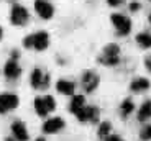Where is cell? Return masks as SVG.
<instances>
[{"label": "cell", "mask_w": 151, "mask_h": 141, "mask_svg": "<svg viewBox=\"0 0 151 141\" xmlns=\"http://www.w3.org/2000/svg\"><path fill=\"white\" fill-rule=\"evenodd\" d=\"M35 10H36L38 15L45 20H49L54 13L53 5L49 4L48 0H36V2H35Z\"/></svg>", "instance_id": "9c48e42d"}, {"label": "cell", "mask_w": 151, "mask_h": 141, "mask_svg": "<svg viewBox=\"0 0 151 141\" xmlns=\"http://www.w3.org/2000/svg\"><path fill=\"white\" fill-rule=\"evenodd\" d=\"M110 20H112L113 26L117 28V31L120 34H128L130 33V30H132V20H130L128 16L122 15V13H113Z\"/></svg>", "instance_id": "277c9868"}, {"label": "cell", "mask_w": 151, "mask_h": 141, "mask_svg": "<svg viewBox=\"0 0 151 141\" xmlns=\"http://www.w3.org/2000/svg\"><path fill=\"white\" fill-rule=\"evenodd\" d=\"M36 141H45V138H38V140Z\"/></svg>", "instance_id": "4316f807"}, {"label": "cell", "mask_w": 151, "mask_h": 141, "mask_svg": "<svg viewBox=\"0 0 151 141\" xmlns=\"http://www.w3.org/2000/svg\"><path fill=\"white\" fill-rule=\"evenodd\" d=\"M2 34H4V31H2V26H0V39H2Z\"/></svg>", "instance_id": "484cf974"}, {"label": "cell", "mask_w": 151, "mask_h": 141, "mask_svg": "<svg viewBox=\"0 0 151 141\" xmlns=\"http://www.w3.org/2000/svg\"><path fill=\"white\" fill-rule=\"evenodd\" d=\"M99 85V76L95 72H92V71H87V72H84L82 76V87L86 92H92L95 90Z\"/></svg>", "instance_id": "30bf717a"}, {"label": "cell", "mask_w": 151, "mask_h": 141, "mask_svg": "<svg viewBox=\"0 0 151 141\" xmlns=\"http://www.w3.org/2000/svg\"><path fill=\"white\" fill-rule=\"evenodd\" d=\"M56 89L59 94H64V95H74V90H76V84L71 82V80H66V79H59L56 84Z\"/></svg>", "instance_id": "5bb4252c"}, {"label": "cell", "mask_w": 151, "mask_h": 141, "mask_svg": "<svg viewBox=\"0 0 151 141\" xmlns=\"http://www.w3.org/2000/svg\"><path fill=\"white\" fill-rule=\"evenodd\" d=\"M54 107H56V102H54V99L51 95L38 97L35 100V110H36V113L40 117H46L48 113H51L54 110Z\"/></svg>", "instance_id": "7a4b0ae2"}, {"label": "cell", "mask_w": 151, "mask_h": 141, "mask_svg": "<svg viewBox=\"0 0 151 141\" xmlns=\"http://www.w3.org/2000/svg\"><path fill=\"white\" fill-rule=\"evenodd\" d=\"M28 18H30V15H28V10L23 5H18L15 4L13 7H12V11H10V20L13 25H25V23L28 21Z\"/></svg>", "instance_id": "5b68a950"}, {"label": "cell", "mask_w": 151, "mask_h": 141, "mask_svg": "<svg viewBox=\"0 0 151 141\" xmlns=\"http://www.w3.org/2000/svg\"><path fill=\"white\" fill-rule=\"evenodd\" d=\"M151 118V100H146L143 102V105L140 107V112H138V120L140 122H146V120Z\"/></svg>", "instance_id": "e0dca14e"}, {"label": "cell", "mask_w": 151, "mask_h": 141, "mask_svg": "<svg viewBox=\"0 0 151 141\" xmlns=\"http://www.w3.org/2000/svg\"><path fill=\"white\" fill-rule=\"evenodd\" d=\"M145 64H146L148 71L151 72V56H148V57H146V61H145Z\"/></svg>", "instance_id": "d4e9b609"}, {"label": "cell", "mask_w": 151, "mask_h": 141, "mask_svg": "<svg viewBox=\"0 0 151 141\" xmlns=\"http://www.w3.org/2000/svg\"><path fill=\"white\" fill-rule=\"evenodd\" d=\"M118 59H120V48L117 44H109L100 56V62L107 66H115Z\"/></svg>", "instance_id": "3957f363"}, {"label": "cell", "mask_w": 151, "mask_h": 141, "mask_svg": "<svg viewBox=\"0 0 151 141\" xmlns=\"http://www.w3.org/2000/svg\"><path fill=\"white\" fill-rule=\"evenodd\" d=\"M23 44H25V48H30V49L43 51L49 46V34L46 31H36L33 34H28Z\"/></svg>", "instance_id": "6da1fadb"}, {"label": "cell", "mask_w": 151, "mask_h": 141, "mask_svg": "<svg viewBox=\"0 0 151 141\" xmlns=\"http://www.w3.org/2000/svg\"><path fill=\"white\" fill-rule=\"evenodd\" d=\"M150 21H151V15H150Z\"/></svg>", "instance_id": "83f0119b"}, {"label": "cell", "mask_w": 151, "mask_h": 141, "mask_svg": "<svg viewBox=\"0 0 151 141\" xmlns=\"http://www.w3.org/2000/svg\"><path fill=\"white\" fill-rule=\"evenodd\" d=\"M136 41L141 48H151V33H140L136 36Z\"/></svg>", "instance_id": "d6986e66"}, {"label": "cell", "mask_w": 151, "mask_h": 141, "mask_svg": "<svg viewBox=\"0 0 151 141\" xmlns=\"http://www.w3.org/2000/svg\"><path fill=\"white\" fill-rule=\"evenodd\" d=\"M133 110H135V103H133V100L132 99H125L123 102H122V105H120L122 115H123V117H128Z\"/></svg>", "instance_id": "ac0fdd59"}, {"label": "cell", "mask_w": 151, "mask_h": 141, "mask_svg": "<svg viewBox=\"0 0 151 141\" xmlns=\"http://www.w3.org/2000/svg\"><path fill=\"white\" fill-rule=\"evenodd\" d=\"M84 107H86V99H84V95H74L71 99V103H69V112L77 115Z\"/></svg>", "instance_id": "9a60e30c"}, {"label": "cell", "mask_w": 151, "mask_h": 141, "mask_svg": "<svg viewBox=\"0 0 151 141\" xmlns=\"http://www.w3.org/2000/svg\"><path fill=\"white\" fill-rule=\"evenodd\" d=\"M81 122H95L99 118V110L95 107H91V105H86L79 113L76 115Z\"/></svg>", "instance_id": "8fae6325"}, {"label": "cell", "mask_w": 151, "mask_h": 141, "mask_svg": "<svg viewBox=\"0 0 151 141\" xmlns=\"http://www.w3.org/2000/svg\"><path fill=\"white\" fill-rule=\"evenodd\" d=\"M133 92H145L150 89V80L145 79V77H136L132 80V85H130Z\"/></svg>", "instance_id": "2e32d148"}, {"label": "cell", "mask_w": 151, "mask_h": 141, "mask_svg": "<svg viewBox=\"0 0 151 141\" xmlns=\"http://www.w3.org/2000/svg\"><path fill=\"white\" fill-rule=\"evenodd\" d=\"M105 141H123V140H122L118 135H113V133H112V135H109V136L105 138Z\"/></svg>", "instance_id": "7402d4cb"}, {"label": "cell", "mask_w": 151, "mask_h": 141, "mask_svg": "<svg viewBox=\"0 0 151 141\" xmlns=\"http://www.w3.org/2000/svg\"><path fill=\"white\" fill-rule=\"evenodd\" d=\"M130 10L132 11L140 10V2H132V4H130Z\"/></svg>", "instance_id": "603a6c76"}, {"label": "cell", "mask_w": 151, "mask_h": 141, "mask_svg": "<svg viewBox=\"0 0 151 141\" xmlns=\"http://www.w3.org/2000/svg\"><path fill=\"white\" fill-rule=\"evenodd\" d=\"M4 72H5V76H7L8 79H17V77L22 74V67H20L18 62H17V57H12L10 61H7Z\"/></svg>", "instance_id": "7c38bea8"}, {"label": "cell", "mask_w": 151, "mask_h": 141, "mask_svg": "<svg viewBox=\"0 0 151 141\" xmlns=\"http://www.w3.org/2000/svg\"><path fill=\"white\" fill-rule=\"evenodd\" d=\"M30 82H31V87L35 89H45L49 85V74H43L41 69H33L31 71V76H30Z\"/></svg>", "instance_id": "8992f818"}, {"label": "cell", "mask_w": 151, "mask_h": 141, "mask_svg": "<svg viewBox=\"0 0 151 141\" xmlns=\"http://www.w3.org/2000/svg\"><path fill=\"white\" fill-rule=\"evenodd\" d=\"M12 133L15 136V140L18 141H28V130H27V125L23 122H13L12 125Z\"/></svg>", "instance_id": "4fadbf2b"}, {"label": "cell", "mask_w": 151, "mask_h": 141, "mask_svg": "<svg viewBox=\"0 0 151 141\" xmlns=\"http://www.w3.org/2000/svg\"><path fill=\"white\" fill-rule=\"evenodd\" d=\"M140 136H141V140H146V141L151 140V125H146V126H145L143 130H141Z\"/></svg>", "instance_id": "44dd1931"}, {"label": "cell", "mask_w": 151, "mask_h": 141, "mask_svg": "<svg viewBox=\"0 0 151 141\" xmlns=\"http://www.w3.org/2000/svg\"><path fill=\"white\" fill-rule=\"evenodd\" d=\"M109 2V5H112V7H117V5L122 4V0H107Z\"/></svg>", "instance_id": "cb8c5ba5"}, {"label": "cell", "mask_w": 151, "mask_h": 141, "mask_svg": "<svg viewBox=\"0 0 151 141\" xmlns=\"http://www.w3.org/2000/svg\"><path fill=\"white\" fill-rule=\"evenodd\" d=\"M18 105V97L15 94H0V113H7V112L17 108Z\"/></svg>", "instance_id": "52a82bcc"}, {"label": "cell", "mask_w": 151, "mask_h": 141, "mask_svg": "<svg viewBox=\"0 0 151 141\" xmlns=\"http://www.w3.org/2000/svg\"><path fill=\"white\" fill-rule=\"evenodd\" d=\"M64 128V120L59 118V117H53V118H48L45 123H43V133L53 135L58 133L59 130Z\"/></svg>", "instance_id": "ba28073f"}, {"label": "cell", "mask_w": 151, "mask_h": 141, "mask_svg": "<svg viewBox=\"0 0 151 141\" xmlns=\"http://www.w3.org/2000/svg\"><path fill=\"white\" fill-rule=\"evenodd\" d=\"M110 131H112V125H110L109 122H102V123H100V126H99V136L105 140L109 135H112Z\"/></svg>", "instance_id": "ffe728a7"}]
</instances>
